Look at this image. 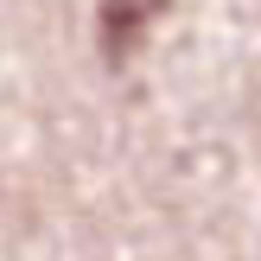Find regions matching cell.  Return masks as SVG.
<instances>
[{
	"label": "cell",
	"mask_w": 261,
	"mask_h": 261,
	"mask_svg": "<svg viewBox=\"0 0 261 261\" xmlns=\"http://www.w3.org/2000/svg\"><path fill=\"white\" fill-rule=\"evenodd\" d=\"M166 7H172V0H102V7H96L102 58H109V64H127V58H134V45L147 38V25L160 19Z\"/></svg>",
	"instance_id": "obj_1"
}]
</instances>
